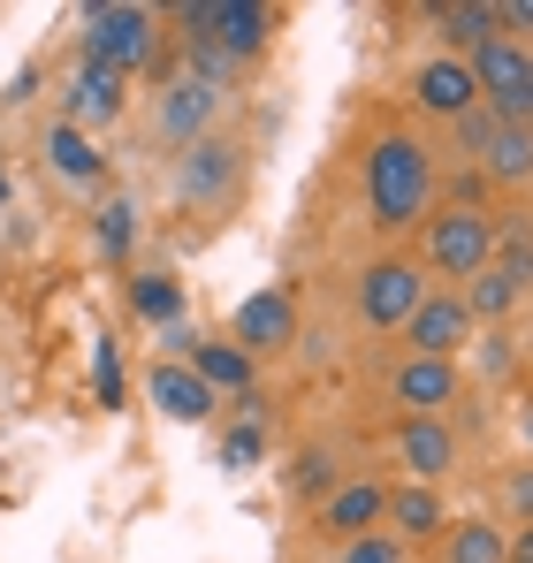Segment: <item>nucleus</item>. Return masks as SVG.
Listing matches in <instances>:
<instances>
[{
	"label": "nucleus",
	"instance_id": "nucleus-1",
	"mask_svg": "<svg viewBox=\"0 0 533 563\" xmlns=\"http://www.w3.org/2000/svg\"><path fill=\"white\" fill-rule=\"evenodd\" d=\"M358 190H366V221L381 236H420V221L435 213V153L420 130H381L366 145V168H358Z\"/></svg>",
	"mask_w": 533,
	"mask_h": 563
},
{
	"label": "nucleus",
	"instance_id": "nucleus-2",
	"mask_svg": "<svg viewBox=\"0 0 533 563\" xmlns=\"http://www.w3.org/2000/svg\"><path fill=\"white\" fill-rule=\"evenodd\" d=\"M161 46H168L161 8H138V0H91L85 15H77V54L99 62V69H115V77H130V85L161 69Z\"/></svg>",
	"mask_w": 533,
	"mask_h": 563
},
{
	"label": "nucleus",
	"instance_id": "nucleus-3",
	"mask_svg": "<svg viewBox=\"0 0 533 563\" xmlns=\"http://www.w3.org/2000/svg\"><path fill=\"white\" fill-rule=\"evenodd\" d=\"M412 260H420L427 275H449V289L488 275V267H496V221H488V206H435V213L420 221Z\"/></svg>",
	"mask_w": 533,
	"mask_h": 563
},
{
	"label": "nucleus",
	"instance_id": "nucleus-4",
	"mask_svg": "<svg viewBox=\"0 0 533 563\" xmlns=\"http://www.w3.org/2000/svg\"><path fill=\"white\" fill-rule=\"evenodd\" d=\"M427 289H435V275L412 260V252H381V260H366L358 267V328L366 335H404L412 328V312L427 305Z\"/></svg>",
	"mask_w": 533,
	"mask_h": 563
},
{
	"label": "nucleus",
	"instance_id": "nucleus-5",
	"mask_svg": "<svg viewBox=\"0 0 533 563\" xmlns=\"http://www.w3.org/2000/svg\"><path fill=\"white\" fill-rule=\"evenodd\" d=\"M176 198L191 213H229V206L244 198V137L214 130V137H198L191 153H176Z\"/></svg>",
	"mask_w": 533,
	"mask_h": 563
},
{
	"label": "nucleus",
	"instance_id": "nucleus-6",
	"mask_svg": "<svg viewBox=\"0 0 533 563\" xmlns=\"http://www.w3.org/2000/svg\"><path fill=\"white\" fill-rule=\"evenodd\" d=\"M176 23L183 31H206L237 69H252L266 54V38H274V8L266 0H183Z\"/></svg>",
	"mask_w": 533,
	"mask_h": 563
},
{
	"label": "nucleus",
	"instance_id": "nucleus-7",
	"mask_svg": "<svg viewBox=\"0 0 533 563\" xmlns=\"http://www.w3.org/2000/svg\"><path fill=\"white\" fill-rule=\"evenodd\" d=\"M221 114H229V92H214V85H198V77H183V69H161V92H153V137H161V145L191 153L198 137L221 130Z\"/></svg>",
	"mask_w": 533,
	"mask_h": 563
},
{
	"label": "nucleus",
	"instance_id": "nucleus-8",
	"mask_svg": "<svg viewBox=\"0 0 533 563\" xmlns=\"http://www.w3.org/2000/svg\"><path fill=\"white\" fill-rule=\"evenodd\" d=\"M229 343H244L252 358H282L305 328H297V297L282 289V282H266V289H252L237 312H229V328H221Z\"/></svg>",
	"mask_w": 533,
	"mask_h": 563
},
{
	"label": "nucleus",
	"instance_id": "nucleus-9",
	"mask_svg": "<svg viewBox=\"0 0 533 563\" xmlns=\"http://www.w3.org/2000/svg\"><path fill=\"white\" fill-rule=\"evenodd\" d=\"M472 77H480V107H496L503 122H526V107H533V46L488 38V46L472 54Z\"/></svg>",
	"mask_w": 533,
	"mask_h": 563
},
{
	"label": "nucleus",
	"instance_id": "nucleus-10",
	"mask_svg": "<svg viewBox=\"0 0 533 563\" xmlns=\"http://www.w3.org/2000/svg\"><path fill=\"white\" fill-rule=\"evenodd\" d=\"M389 457L404 465V479H420V487H443L457 457H465V442H457V427L449 419H396V434H389Z\"/></svg>",
	"mask_w": 533,
	"mask_h": 563
},
{
	"label": "nucleus",
	"instance_id": "nucleus-11",
	"mask_svg": "<svg viewBox=\"0 0 533 563\" xmlns=\"http://www.w3.org/2000/svg\"><path fill=\"white\" fill-rule=\"evenodd\" d=\"M389 396L404 404V419H449V404L465 396V374H457V358H396L389 366Z\"/></svg>",
	"mask_w": 533,
	"mask_h": 563
},
{
	"label": "nucleus",
	"instance_id": "nucleus-12",
	"mask_svg": "<svg viewBox=\"0 0 533 563\" xmlns=\"http://www.w3.org/2000/svg\"><path fill=\"white\" fill-rule=\"evenodd\" d=\"M472 312H465V297L457 289H427V305L412 312V328H404V351L412 358H465L472 351Z\"/></svg>",
	"mask_w": 533,
	"mask_h": 563
},
{
	"label": "nucleus",
	"instance_id": "nucleus-13",
	"mask_svg": "<svg viewBox=\"0 0 533 563\" xmlns=\"http://www.w3.org/2000/svg\"><path fill=\"white\" fill-rule=\"evenodd\" d=\"M39 161H46V176H54L62 190H85V198H91V190L107 184V153H99V137L77 130V122H62V114L39 130Z\"/></svg>",
	"mask_w": 533,
	"mask_h": 563
},
{
	"label": "nucleus",
	"instance_id": "nucleus-14",
	"mask_svg": "<svg viewBox=\"0 0 533 563\" xmlns=\"http://www.w3.org/2000/svg\"><path fill=\"white\" fill-rule=\"evenodd\" d=\"M130 114V77H115V69H99L77 54V69H69V92H62V122H77V130H107V122H122Z\"/></svg>",
	"mask_w": 533,
	"mask_h": 563
},
{
	"label": "nucleus",
	"instance_id": "nucleus-15",
	"mask_svg": "<svg viewBox=\"0 0 533 563\" xmlns=\"http://www.w3.org/2000/svg\"><path fill=\"white\" fill-rule=\"evenodd\" d=\"M145 404H153L161 419H176V427H214V419H221V396L191 374V366H176V358H153V366H145Z\"/></svg>",
	"mask_w": 533,
	"mask_h": 563
},
{
	"label": "nucleus",
	"instance_id": "nucleus-16",
	"mask_svg": "<svg viewBox=\"0 0 533 563\" xmlns=\"http://www.w3.org/2000/svg\"><path fill=\"white\" fill-rule=\"evenodd\" d=\"M412 99H420V114H435L449 130L457 114L480 107V77H472V62H457V54H427V62L412 69Z\"/></svg>",
	"mask_w": 533,
	"mask_h": 563
},
{
	"label": "nucleus",
	"instance_id": "nucleus-17",
	"mask_svg": "<svg viewBox=\"0 0 533 563\" xmlns=\"http://www.w3.org/2000/svg\"><path fill=\"white\" fill-rule=\"evenodd\" d=\"M389 533L404 541V549H443L449 533V495L443 487H420V479H389Z\"/></svg>",
	"mask_w": 533,
	"mask_h": 563
},
{
	"label": "nucleus",
	"instance_id": "nucleus-18",
	"mask_svg": "<svg viewBox=\"0 0 533 563\" xmlns=\"http://www.w3.org/2000/svg\"><path fill=\"white\" fill-rule=\"evenodd\" d=\"M381 518H389V487H381V479H344V487L320 503V533H328L336 549L381 533Z\"/></svg>",
	"mask_w": 533,
	"mask_h": 563
},
{
	"label": "nucleus",
	"instance_id": "nucleus-19",
	"mask_svg": "<svg viewBox=\"0 0 533 563\" xmlns=\"http://www.w3.org/2000/svg\"><path fill=\"white\" fill-rule=\"evenodd\" d=\"M191 374L206 380L221 404L229 396H244V388H260V358L244 351V343H229V335H198V351H191Z\"/></svg>",
	"mask_w": 533,
	"mask_h": 563
},
{
	"label": "nucleus",
	"instance_id": "nucleus-20",
	"mask_svg": "<svg viewBox=\"0 0 533 563\" xmlns=\"http://www.w3.org/2000/svg\"><path fill=\"white\" fill-rule=\"evenodd\" d=\"M427 23L443 31V54H457V62H472L488 38H503L496 31V0H443V8H427Z\"/></svg>",
	"mask_w": 533,
	"mask_h": 563
},
{
	"label": "nucleus",
	"instance_id": "nucleus-21",
	"mask_svg": "<svg viewBox=\"0 0 533 563\" xmlns=\"http://www.w3.org/2000/svg\"><path fill=\"white\" fill-rule=\"evenodd\" d=\"M480 176L503 184V190H526L533 184V130H526V122H503V130H496V145L480 153Z\"/></svg>",
	"mask_w": 533,
	"mask_h": 563
},
{
	"label": "nucleus",
	"instance_id": "nucleus-22",
	"mask_svg": "<svg viewBox=\"0 0 533 563\" xmlns=\"http://www.w3.org/2000/svg\"><path fill=\"white\" fill-rule=\"evenodd\" d=\"M443 563H511V533L496 518H449Z\"/></svg>",
	"mask_w": 533,
	"mask_h": 563
},
{
	"label": "nucleus",
	"instance_id": "nucleus-23",
	"mask_svg": "<svg viewBox=\"0 0 533 563\" xmlns=\"http://www.w3.org/2000/svg\"><path fill=\"white\" fill-rule=\"evenodd\" d=\"M457 297H465V312H472V328H496V320H511V312L526 305V289H519L511 275H503V267H488V275H472L465 289H457Z\"/></svg>",
	"mask_w": 533,
	"mask_h": 563
},
{
	"label": "nucleus",
	"instance_id": "nucleus-24",
	"mask_svg": "<svg viewBox=\"0 0 533 563\" xmlns=\"http://www.w3.org/2000/svg\"><path fill=\"white\" fill-rule=\"evenodd\" d=\"M336 487H344V465H336V450H328V442H305V450L290 457V495H297V503H313V510H320Z\"/></svg>",
	"mask_w": 533,
	"mask_h": 563
},
{
	"label": "nucleus",
	"instance_id": "nucleus-25",
	"mask_svg": "<svg viewBox=\"0 0 533 563\" xmlns=\"http://www.w3.org/2000/svg\"><path fill=\"white\" fill-rule=\"evenodd\" d=\"M130 312L145 328H183V282L176 275H130Z\"/></svg>",
	"mask_w": 533,
	"mask_h": 563
},
{
	"label": "nucleus",
	"instance_id": "nucleus-26",
	"mask_svg": "<svg viewBox=\"0 0 533 563\" xmlns=\"http://www.w3.org/2000/svg\"><path fill=\"white\" fill-rule=\"evenodd\" d=\"M130 244H138V206H130V198H107V206L91 213V252H99L107 267H122Z\"/></svg>",
	"mask_w": 533,
	"mask_h": 563
},
{
	"label": "nucleus",
	"instance_id": "nucleus-27",
	"mask_svg": "<svg viewBox=\"0 0 533 563\" xmlns=\"http://www.w3.org/2000/svg\"><path fill=\"white\" fill-rule=\"evenodd\" d=\"M496 130H503V114L496 107H472V114H457L443 137H449V168H480V153L496 145Z\"/></svg>",
	"mask_w": 533,
	"mask_h": 563
},
{
	"label": "nucleus",
	"instance_id": "nucleus-28",
	"mask_svg": "<svg viewBox=\"0 0 533 563\" xmlns=\"http://www.w3.org/2000/svg\"><path fill=\"white\" fill-rule=\"evenodd\" d=\"M266 434H274V427L229 419V427H221V450H214V457H221V472H260L266 465Z\"/></svg>",
	"mask_w": 533,
	"mask_h": 563
},
{
	"label": "nucleus",
	"instance_id": "nucleus-29",
	"mask_svg": "<svg viewBox=\"0 0 533 563\" xmlns=\"http://www.w3.org/2000/svg\"><path fill=\"white\" fill-rule=\"evenodd\" d=\"M496 267L533 297V236H526V229H496Z\"/></svg>",
	"mask_w": 533,
	"mask_h": 563
},
{
	"label": "nucleus",
	"instance_id": "nucleus-30",
	"mask_svg": "<svg viewBox=\"0 0 533 563\" xmlns=\"http://www.w3.org/2000/svg\"><path fill=\"white\" fill-rule=\"evenodd\" d=\"M328 563H412V549H404V541L381 526V533H366V541H344Z\"/></svg>",
	"mask_w": 533,
	"mask_h": 563
},
{
	"label": "nucleus",
	"instance_id": "nucleus-31",
	"mask_svg": "<svg viewBox=\"0 0 533 563\" xmlns=\"http://www.w3.org/2000/svg\"><path fill=\"white\" fill-rule=\"evenodd\" d=\"M91 396H99L107 411L122 404V358H115V343H107V335L91 343Z\"/></svg>",
	"mask_w": 533,
	"mask_h": 563
},
{
	"label": "nucleus",
	"instance_id": "nucleus-32",
	"mask_svg": "<svg viewBox=\"0 0 533 563\" xmlns=\"http://www.w3.org/2000/svg\"><path fill=\"white\" fill-rule=\"evenodd\" d=\"M496 503L519 518V526H533V465H511L503 479H496Z\"/></svg>",
	"mask_w": 533,
	"mask_h": 563
},
{
	"label": "nucleus",
	"instance_id": "nucleus-33",
	"mask_svg": "<svg viewBox=\"0 0 533 563\" xmlns=\"http://www.w3.org/2000/svg\"><path fill=\"white\" fill-rule=\"evenodd\" d=\"M496 31L519 38V46H533V0H496Z\"/></svg>",
	"mask_w": 533,
	"mask_h": 563
},
{
	"label": "nucleus",
	"instance_id": "nucleus-34",
	"mask_svg": "<svg viewBox=\"0 0 533 563\" xmlns=\"http://www.w3.org/2000/svg\"><path fill=\"white\" fill-rule=\"evenodd\" d=\"M39 85H46V77H39V69H31V62H23V69H15V77H8V107H23V99H39Z\"/></svg>",
	"mask_w": 533,
	"mask_h": 563
},
{
	"label": "nucleus",
	"instance_id": "nucleus-35",
	"mask_svg": "<svg viewBox=\"0 0 533 563\" xmlns=\"http://www.w3.org/2000/svg\"><path fill=\"white\" fill-rule=\"evenodd\" d=\"M511 563H533V526H519V533H511Z\"/></svg>",
	"mask_w": 533,
	"mask_h": 563
},
{
	"label": "nucleus",
	"instance_id": "nucleus-36",
	"mask_svg": "<svg viewBox=\"0 0 533 563\" xmlns=\"http://www.w3.org/2000/svg\"><path fill=\"white\" fill-rule=\"evenodd\" d=\"M519 434H526V450H533V396H526V411H519Z\"/></svg>",
	"mask_w": 533,
	"mask_h": 563
},
{
	"label": "nucleus",
	"instance_id": "nucleus-37",
	"mask_svg": "<svg viewBox=\"0 0 533 563\" xmlns=\"http://www.w3.org/2000/svg\"><path fill=\"white\" fill-rule=\"evenodd\" d=\"M8 198H15V184H8V168H0V213H8Z\"/></svg>",
	"mask_w": 533,
	"mask_h": 563
},
{
	"label": "nucleus",
	"instance_id": "nucleus-38",
	"mask_svg": "<svg viewBox=\"0 0 533 563\" xmlns=\"http://www.w3.org/2000/svg\"><path fill=\"white\" fill-rule=\"evenodd\" d=\"M526 130H533V107H526Z\"/></svg>",
	"mask_w": 533,
	"mask_h": 563
}]
</instances>
